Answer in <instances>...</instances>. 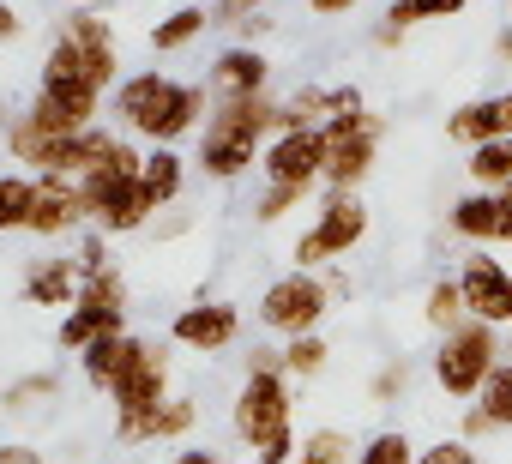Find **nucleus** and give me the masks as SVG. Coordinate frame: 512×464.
Wrapping results in <instances>:
<instances>
[{"label": "nucleus", "mask_w": 512, "mask_h": 464, "mask_svg": "<svg viewBox=\"0 0 512 464\" xmlns=\"http://www.w3.org/2000/svg\"><path fill=\"white\" fill-rule=\"evenodd\" d=\"M404 386H410V362H404V356H392V362L374 374V386H368V392H374V404H392Z\"/></svg>", "instance_id": "36"}, {"label": "nucleus", "mask_w": 512, "mask_h": 464, "mask_svg": "<svg viewBox=\"0 0 512 464\" xmlns=\"http://www.w3.org/2000/svg\"><path fill=\"white\" fill-rule=\"evenodd\" d=\"M320 139H326V175H320V187L362 193V181L380 163V115H368V109L362 115H338V121L320 127Z\"/></svg>", "instance_id": "9"}, {"label": "nucleus", "mask_w": 512, "mask_h": 464, "mask_svg": "<svg viewBox=\"0 0 512 464\" xmlns=\"http://www.w3.org/2000/svg\"><path fill=\"white\" fill-rule=\"evenodd\" d=\"M278 139V103L272 97H229L211 103V121L199 127V169L211 181H241Z\"/></svg>", "instance_id": "2"}, {"label": "nucleus", "mask_w": 512, "mask_h": 464, "mask_svg": "<svg viewBox=\"0 0 512 464\" xmlns=\"http://www.w3.org/2000/svg\"><path fill=\"white\" fill-rule=\"evenodd\" d=\"M482 416L494 422V428H512V362H500L494 374H488V386H482Z\"/></svg>", "instance_id": "32"}, {"label": "nucleus", "mask_w": 512, "mask_h": 464, "mask_svg": "<svg viewBox=\"0 0 512 464\" xmlns=\"http://www.w3.org/2000/svg\"><path fill=\"white\" fill-rule=\"evenodd\" d=\"M260 175L278 181V187H320L326 175V139L320 127H296V133H278L260 157Z\"/></svg>", "instance_id": "12"}, {"label": "nucleus", "mask_w": 512, "mask_h": 464, "mask_svg": "<svg viewBox=\"0 0 512 464\" xmlns=\"http://www.w3.org/2000/svg\"><path fill=\"white\" fill-rule=\"evenodd\" d=\"M296 464H356V440L344 428H308V440L296 446Z\"/></svg>", "instance_id": "28"}, {"label": "nucleus", "mask_w": 512, "mask_h": 464, "mask_svg": "<svg viewBox=\"0 0 512 464\" xmlns=\"http://www.w3.org/2000/svg\"><path fill=\"white\" fill-rule=\"evenodd\" d=\"M470 0H392L386 7V25L392 31H416V25H434V19H458Z\"/></svg>", "instance_id": "27"}, {"label": "nucleus", "mask_w": 512, "mask_h": 464, "mask_svg": "<svg viewBox=\"0 0 512 464\" xmlns=\"http://www.w3.org/2000/svg\"><path fill=\"white\" fill-rule=\"evenodd\" d=\"M464 175H470V187H482V193H506V187H512V139L476 145L470 163H464Z\"/></svg>", "instance_id": "24"}, {"label": "nucleus", "mask_w": 512, "mask_h": 464, "mask_svg": "<svg viewBox=\"0 0 512 464\" xmlns=\"http://www.w3.org/2000/svg\"><path fill=\"white\" fill-rule=\"evenodd\" d=\"M422 320H428V332H434V338H446V332H458V326L470 320L458 278H434V284H428V296H422Z\"/></svg>", "instance_id": "23"}, {"label": "nucleus", "mask_w": 512, "mask_h": 464, "mask_svg": "<svg viewBox=\"0 0 512 464\" xmlns=\"http://www.w3.org/2000/svg\"><path fill=\"white\" fill-rule=\"evenodd\" d=\"M115 115L145 145H175L205 127V85H181L163 73H133L115 85Z\"/></svg>", "instance_id": "3"}, {"label": "nucleus", "mask_w": 512, "mask_h": 464, "mask_svg": "<svg viewBox=\"0 0 512 464\" xmlns=\"http://www.w3.org/2000/svg\"><path fill=\"white\" fill-rule=\"evenodd\" d=\"M163 464H223L217 452H175V458H163Z\"/></svg>", "instance_id": "43"}, {"label": "nucleus", "mask_w": 512, "mask_h": 464, "mask_svg": "<svg viewBox=\"0 0 512 464\" xmlns=\"http://www.w3.org/2000/svg\"><path fill=\"white\" fill-rule=\"evenodd\" d=\"M31 236L55 242V236H79L91 229V211H85V187L79 181H61V175H37V205H31Z\"/></svg>", "instance_id": "13"}, {"label": "nucleus", "mask_w": 512, "mask_h": 464, "mask_svg": "<svg viewBox=\"0 0 512 464\" xmlns=\"http://www.w3.org/2000/svg\"><path fill=\"white\" fill-rule=\"evenodd\" d=\"M235 440L260 458V464H296V398H290V374L284 368H260L247 374L229 410Z\"/></svg>", "instance_id": "4"}, {"label": "nucleus", "mask_w": 512, "mask_h": 464, "mask_svg": "<svg viewBox=\"0 0 512 464\" xmlns=\"http://www.w3.org/2000/svg\"><path fill=\"white\" fill-rule=\"evenodd\" d=\"M115 79H121V37H115V25L97 7L67 13L55 43H49V55H43L37 97L55 103L61 115H73L79 127H97V109L115 91Z\"/></svg>", "instance_id": "1"}, {"label": "nucleus", "mask_w": 512, "mask_h": 464, "mask_svg": "<svg viewBox=\"0 0 512 464\" xmlns=\"http://www.w3.org/2000/svg\"><path fill=\"white\" fill-rule=\"evenodd\" d=\"M25 37V19H19V7H7V0H0V43H19Z\"/></svg>", "instance_id": "38"}, {"label": "nucleus", "mask_w": 512, "mask_h": 464, "mask_svg": "<svg viewBox=\"0 0 512 464\" xmlns=\"http://www.w3.org/2000/svg\"><path fill=\"white\" fill-rule=\"evenodd\" d=\"M500 362H506L500 326L464 320L458 332H446V338L434 344V356H428V374H434V386H440L446 398H458V404H476V398H482V386H488V374H494Z\"/></svg>", "instance_id": "6"}, {"label": "nucleus", "mask_w": 512, "mask_h": 464, "mask_svg": "<svg viewBox=\"0 0 512 464\" xmlns=\"http://www.w3.org/2000/svg\"><path fill=\"white\" fill-rule=\"evenodd\" d=\"M61 7H67V13H85V7H97V0H61Z\"/></svg>", "instance_id": "45"}, {"label": "nucleus", "mask_w": 512, "mask_h": 464, "mask_svg": "<svg viewBox=\"0 0 512 464\" xmlns=\"http://www.w3.org/2000/svg\"><path fill=\"white\" fill-rule=\"evenodd\" d=\"M326 362H332V344H326L320 332H308V338H290V344H284V374H296V380L326 374Z\"/></svg>", "instance_id": "31"}, {"label": "nucleus", "mask_w": 512, "mask_h": 464, "mask_svg": "<svg viewBox=\"0 0 512 464\" xmlns=\"http://www.w3.org/2000/svg\"><path fill=\"white\" fill-rule=\"evenodd\" d=\"M416 440L404 434V428H380V434H368L362 446H356V464H416Z\"/></svg>", "instance_id": "29"}, {"label": "nucleus", "mask_w": 512, "mask_h": 464, "mask_svg": "<svg viewBox=\"0 0 512 464\" xmlns=\"http://www.w3.org/2000/svg\"><path fill=\"white\" fill-rule=\"evenodd\" d=\"M0 464H43V452L25 446V440H13V446H0Z\"/></svg>", "instance_id": "39"}, {"label": "nucleus", "mask_w": 512, "mask_h": 464, "mask_svg": "<svg viewBox=\"0 0 512 464\" xmlns=\"http://www.w3.org/2000/svg\"><path fill=\"white\" fill-rule=\"evenodd\" d=\"M139 163H145V151H133V145L121 139L115 157H109L97 175L79 181V187H85L91 229H103V236H139V229L157 217L151 199H145V187H139Z\"/></svg>", "instance_id": "5"}, {"label": "nucleus", "mask_w": 512, "mask_h": 464, "mask_svg": "<svg viewBox=\"0 0 512 464\" xmlns=\"http://www.w3.org/2000/svg\"><path fill=\"white\" fill-rule=\"evenodd\" d=\"M109 398H115V410H151V404H169V356H163V344L145 338L139 362L121 374V386H115Z\"/></svg>", "instance_id": "18"}, {"label": "nucleus", "mask_w": 512, "mask_h": 464, "mask_svg": "<svg viewBox=\"0 0 512 464\" xmlns=\"http://www.w3.org/2000/svg\"><path fill=\"white\" fill-rule=\"evenodd\" d=\"M356 7H362V0H308V13H320V19H344Z\"/></svg>", "instance_id": "40"}, {"label": "nucleus", "mask_w": 512, "mask_h": 464, "mask_svg": "<svg viewBox=\"0 0 512 464\" xmlns=\"http://www.w3.org/2000/svg\"><path fill=\"white\" fill-rule=\"evenodd\" d=\"M205 25H211V7H175V13L151 31V49H157V55H175V49L199 43V37H205Z\"/></svg>", "instance_id": "26"}, {"label": "nucleus", "mask_w": 512, "mask_h": 464, "mask_svg": "<svg viewBox=\"0 0 512 464\" xmlns=\"http://www.w3.org/2000/svg\"><path fill=\"white\" fill-rule=\"evenodd\" d=\"M31 205H37V175H25V169L0 175V236L25 229L31 223Z\"/></svg>", "instance_id": "25"}, {"label": "nucleus", "mask_w": 512, "mask_h": 464, "mask_svg": "<svg viewBox=\"0 0 512 464\" xmlns=\"http://www.w3.org/2000/svg\"><path fill=\"white\" fill-rule=\"evenodd\" d=\"M326 308H332V284H326V278H314V272H284V278L266 284V296H260V326L278 332V338H308V332H320Z\"/></svg>", "instance_id": "10"}, {"label": "nucleus", "mask_w": 512, "mask_h": 464, "mask_svg": "<svg viewBox=\"0 0 512 464\" xmlns=\"http://www.w3.org/2000/svg\"><path fill=\"white\" fill-rule=\"evenodd\" d=\"M169 338L181 350H199V356H217L241 338V308L235 302H193L169 320Z\"/></svg>", "instance_id": "14"}, {"label": "nucleus", "mask_w": 512, "mask_h": 464, "mask_svg": "<svg viewBox=\"0 0 512 464\" xmlns=\"http://www.w3.org/2000/svg\"><path fill=\"white\" fill-rule=\"evenodd\" d=\"M374 43H380V49H398V43H404V31H392V25L380 19V25H374Z\"/></svg>", "instance_id": "42"}, {"label": "nucleus", "mask_w": 512, "mask_h": 464, "mask_svg": "<svg viewBox=\"0 0 512 464\" xmlns=\"http://www.w3.org/2000/svg\"><path fill=\"white\" fill-rule=\"evenodd\" d=\"M500 242H506V248H512V187H506V193H500Z\"/></svg>", "instance_id": "41"}, {"label": "nucleus", "mask_w": 512, "mask_h": 464, "mask_svg": "<svg viewBox=\"0 0 512 464\" xmlns=\"http://www.w3.org/2000/svg\"><path fill=\"white\" fill-rule=\"evenodd\" d=\"M308 193L314 187H278V181H266V193L253 199V217H260V223H284L296 205H308Z\"/></svg>", "instance_id": "33"}, {"label": "nucleus", "mask_w": 512, "mask_h": 464, "mask_svg": "<svg viewBox=\"0 0 512 464\" xmlns=\"http://www.w3.org/2000/svg\"><path fill=\"white\" fill-rule=\"evenodd\" d=\"M416 464H488L470 440H434V446H422L416 452Z\"/></svg>", "instance_id": "35"}, {"label": "nucleus", "mask_w": 512, "mask_h": 464, "mask_svg": "<svg viewBox=\"0 0 512 464\" xmlns=\"http://www.w3.org/2000/svg\"><path fill=\"white\" fill-rule=\"evenodd\" d=\"M506 362H512V332H506Z\"/></svg>", "instance_id": "46"}, {"label": "nucleus", "mask_w": 512, "mask_h": 464, "mask_svg": "<svg viewBox=\"0 0 512 464\" xmlns=\"http://www.w3.org/2000/svg\"><path fill=\"white\" fill-rule=\"evenodd\" d=\"M211 25H217V31H241V37H260L272 19H266V0H217V7H211Z\"/></svg>", "instance_id": "30"}, {"label": "nucleus", "mask_w": 512, "mask_h": 464, "mask_svg": "<svg viewBox=\"0 0 512 464\" xmlns=\"http://www.w3.org/2000/svg\"><path fill=\"white\" fill-rule=\"evenodd\" d=\"M139 350H145V338H133V332L91 344V350L79 356V368H85V386H97V392H115V386H121V374L139 362Z\"/></svg>", "instance_id": "20"}, {"label": "nucleus", "mask_w": 512, "mask_h": 464, "mask_svg": "<svg viewBox=\"0 0 512 464\" xmlns=\"http://www.w3.org/2000/svg\"><path fill=\"white\" fill-rule=\"evenodd\" d=\"M55 392H61V374H25V380L7 386V404L13 410H31L37 398H55Z\"/></svg>", "instance_id": "34"}, {"label": "nucleus", "mask_w": 512, "mask_h": 464, "mask_svg": "<svg viewBox=\"0 0 512 464\" xmlns=\"http://www.w3.org/2000/svg\"><path fill=\"white\" fill-rule=\"evenodd\" d=\"M199 428V404L193 398H169L151 410H115V440L139 446V440H187Z\"/></svg>", "instance_id": "15"}, {"label": "nucleus", "mask_w": 512, "mask_h": 464, "mask_svg": "<svg viewBox=\"0 0 512 464\" xmlns=\"http://www.w3.org/2000/svg\"><path fill=\"white\" fill-rule=\"evenodd\" d=\"M127 332V278L109 266V272H91L85 278V290H79V302L67 308V320H61V350H91V344H103V338H121Z\"/></svg>", "instance_id": "8"}, {"label": "nucleus", "mask_w": 512, "mask_h": 464, "mask_svg": "<svg viewBox=\"0 0 512 464\" xmlns=\"http://www.w3.org/2000/svg\"><path fill=\"white\" fill-rule=\"evenodd\" d=\"M0 115H7V109H0Z\"/></svg>", "instance_id": "47"}, {"label": "nucleus", "mask_w": 512, "mask_h": 464, "mask_svg": "<svg viewBox=\"0 0 512 464\" xmlns=\"http://www.w3.org/2000/svg\"><path fill=\"white\" fill-rule=\"evenodd\" d=\"M494 55H500V61H512V31H500V43H494Z\"/></svg>", "instance_id": "44"}, {"label": "nucleus", "mask_w": 512, "mask_h": 464, "mask_svg": "<svg viewBox=\"0 0 512 464\" xmlns=\"http://www.w3.org/2000/svg\"><path fill=\"white\" fill-rule=\"evenodd\" d=\"M79 290H85V266L67 254H49L25 272V302H37V308H73Z\"/></svg>", "instance_id": "19"}, {"label": "nucleus", "mask_w": 512, "mask_h": 464, "mask_svg": "<svg viewBox=\"0 0 512 464\" xmlns=\"http://www.w3.org/2000/svg\"><path fill=\"white\" fill-rule=\"evenodd\" d=\"M266 85H272V61L253 43H229L211 61V97L217 103H229V97H266Z\"/></svg>", "instance_id": "16"}, {"label": "nucleus", "mask_w": 512, "mask_h": 464, "mask_svg": "<svg viewBox=\"0 0 512 464\" xmlns=\"http://www.w3.org/2000/svg\"><path fill=\"white\" fill-rule=\"evenodd\" d=\"M446 133L458 145H470V151L476 145H494V139H512V91H488V97L452 109L446 115Z\"/></svg>", "instance_id": "17"}, {"label": "nucleus", "mask_w": 512, "mask_h": 464, "mask_svg": "<svg viewBox=\"0 0 512 464\" xmlns=\"http://www.w3.org/2000/svg\"><path fill=\"white\" fill-rule=\"evenodd\" d=\"M446 223H452V236H464V242H476V248L500 242V193H482V187H470L464 199H452Z\"/></svg>", "instance_id": "21"}, {"label": "nucleus", "mask_w": 512, "mask_h": 464, "mask_svg": "<svg viewBox=\"0 0 512 464\" xmlns=\"http://www.w3.org/2000/svg\"><path fill=\"white\" fill-rule=\"evenodd\" d=\"M139 187H145L151 211L175 205V199H181V187H187V157H181L175 145H151V151H145V163H139Z\"/></svg>", "instance_id": "22"}, {"label": "nucleus", "mask_w": 512, "mask_h": 464, "mask_svg": "<svg viewBox=\"0 0 512 464\" xmlns=\"http://www.w3.org/2000/svg\"><path fill=\"white\" fill-rule=\"evenodd\" d=\"M458 290H464L470 320L512 332V272H506L494 254H482V248L464 254V266H458Z\"/></svg>", "instance_id": "11"}, {"label": "nucleus", "mask_w": 512, "mask_h": 464, "mask_svg": "<svg viewBox=\"0 0 512 464\" xmlns=\"http://www.w3.org/2000/svg\"><path fill=\"white\" fill-rule=\"evenodd\" d=\"M362 242H368V205H362V193L326 187V199H320V217H314V229H308V236H296L290 260H296V272H320L326 260H338V254H356Z\"/></svg>", "instance_id": "7"}, {"label": "nucleus", "mask_w": 512, "mask_h": 464, "mask_svg": "<svg viewBox=\"0 0 512 464\" xmlns=\"http://www.w3.org/2000/svg\"><path fill=\"white\" fill-rule=\"evenodd\" d=\"M482 434H494V422L482 416V404H464V416H458V440H470V446H476Z\"/></svg>", "instance_id": "37"}]
</instances>
